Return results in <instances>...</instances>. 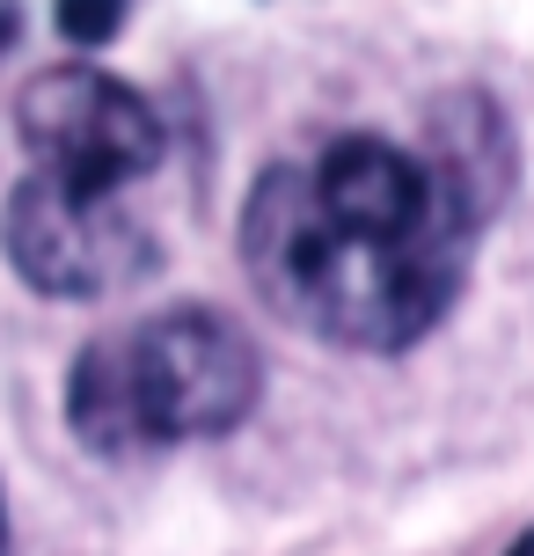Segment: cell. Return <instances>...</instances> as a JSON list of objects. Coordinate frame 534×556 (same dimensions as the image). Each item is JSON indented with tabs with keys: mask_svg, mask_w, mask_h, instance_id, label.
Returning a JSON list of instances; mask_svg holds the SVG:
<instances>
[{
	"mask_svg": "<svg viewBox=\"0 0 534 556\" xmlns=\"http://www.w3.org/2000/svg\"><path fill=\"white\" fill-rule=\"evenodd\" d=\"M8 264L52 301H103L125 293L154 264V235L132 220L117 191H88L66 176H29L8 205Z\"/></svg>",
	"mask_w": 534,
	"mask_h": 556,
	"instance_id": "3",
	"label": "cell"
},
{
	"mask_svg": "<svg viewBox=\"0 0 534 556\" xmlns=\"http://www.w3.org/2000/svg\"><path fill=\"white\" fill-rule=\"evenodd\" d=\"M15 23H23V8H15V0H0V52L15 45Z\"/></svg>",
	"mask_w": 534,
	"mask_h": 556,
	"instance_id": "7",
	"label": "cell"
},
{
	"mask_svg": "<svg viewBox=\"0 0 534 556\" xmlns=\"http://www.w3.org/2000/svg\"><path fill=\"white\" fill-rule=\"evenodd\" d=\"M256 381L264 366L242 323L213 307H162L132 330L96 337L74 359L66 417L96 454L213 440L256 410Z\"/></svg>",
	"mask_w": 534,
	"mask_h": 556,
	"instance_id": "2",
	"label": "cell"
},
{
	"mask_svg": "<svg viewBox=\"0 0 534 556\" xmlns=\"http://www.w3.org/2000/svg\"><path fill=\"white\" fill-rule=\"evenodd\" d=\"M242 264L293 330L344 352H403L454 307L469 242L359 235L315 205L308 168H271L242 213Z\"/></svg>",
	"mask_w": 534,
	"mask_h": 556,
	"instance_id": "1",
	"label": "cell"
},
{
	"mask_svg": "<svg viewBox=\"0 0 534 556\" xmlns=\"http://www.w3.org/2000/svg\"><path fill=\"white\" fill-rule=\"evenodd\" d=\"M15 132L37 154L44 176L88 184V191H125L132 176L162 162V117L140 88L111 81L103 66H52L23 88Z\"/></svg>",
	"mask_w": 534,
	"mask_h": 556,
	"instance_id": "4",
	"label": "cell"
},
{
	"mask_svg": "<svg viewBox=\"0 0 534 556\" xmlns=\"http://www.w3.org/2000/svg\"><path fill=\"white\" fill-rule=\"evenodd\" d=\"M52 23L74 45H111L125 29V0H52Z\"/></svg>",
	"mask_w": 534,
	"mask_h": 556,
	"instance_id": "6",
	"label": "cell"
},
{
	"mask_svg": "<svg viewBox=\"0 0 534 556\" xmlns=\"http://www.w3.org/2000/svg\"><path fill=\"white\" fill-rule=\"evenodd\" d=\"M506 556H534V528H527V534H520V542H512V549H506Z\"/></svg>",
	"mask_w": 534,
	"mask_h": 556,
	"instance_id": "8",
	"label": "cell"
},
{
	"mask_svg": "<svg viewBox=\"0 0 534 556\" xmlns=\"http://www.w3.org/2000/svg\"><path fill=\"white\" fill-rule=\"evenodd\" d=\"M0 549H8V513H0Z\"/></svg>",
	"mask_w": 534,
	"mask_h": 556,
	"instance_id": "9",
	"label": "cell"
},
{
	"mask_svg": "<svg viewBox=\"0 0 534 556\" xmlns=\"http://www.w3.org/2000/svg\"><path fill=\"white\" fill-rule=\"evenodd\" d=\"M424 139H432L424 162L440 168V184L491 227V213H498L506 191H512V132H506V117H498V103H491L483 88H454V96L432 103Z\"/></svg>",
	"mask_w": 534,
	"mask_h": 556,
	"instance_id": "5",
	"label": "cell"
}]
</instances>
